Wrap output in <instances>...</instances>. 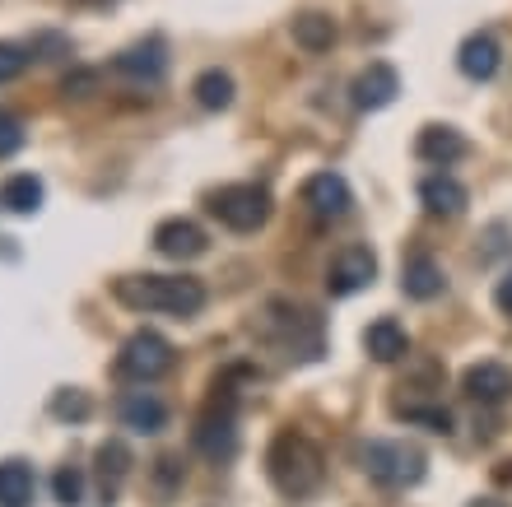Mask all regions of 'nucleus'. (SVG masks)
I'll use <instances>...</instances> for the list:
<instances>
[{
    "label": "nucleus",
    "mask_w": 512,
    "mask_h": 507,
    "mask_svg": "<svg viewBox=\"0 0 512 507\" xmlns=\"http://www.w3.org/2000/svg\"><path fill=\"white\" fill-rule=\"evenodd\" d=\"M112 298L131 312L196 317L205 307V284L191 275H122V280H112Z\"/></svg>",
    "instance_id": "obj_1"
},
{
    "label": "nucleus",
    "mask_w": 512,
    "mask_h": 507,
    "mask_svg": "<svg viewBox=\"0 0 512 507\" xmlns=\"http://www.w3.org/2000/svg\"><path fill=\"white\" fill-rule=\"evenodd\" d=\"M322 470L326 461L317 442L303 433H275V442L266 447V475L284 498H308L322 484Z\"/></svg>",
    "instance_id": "obj_2"
},
{
    "label": "nucleus",
    "mask_w": 512,
    "mask_h": 507,
    "mask_svg": "<svg viewBox=\"0 0 512 507\" xmlns=\"http://www.w3.org/2000/svg\"><path fill=\"white\" fill-rule=\"evenodd\" d=\"M359 466L373 484L382 489H415L424 480V452L410 447V442H396V438H382V442H364L359 447Z\"/></svg>",
    "instance_id": "obj_3"
},
{
    "label": "nucleus",
    "mask_w": 512,
    "mask_h": 507,
    "mask_svg": "<svg viewBox=\"0 0 512 507\" xmlns=\"http://www.w3.org/2000/svg\"><path fill=\"white\" fill-rule=\"evenodd\" d=\"M210 214L233 233H256L270 219V191L256 182H233V187L210 191Z\"/></svg>",
    "instance_id": "obj_4"
},
{
    "label": "nucleus",
    "mask_w": 512,
    "mask_h": 507,
    "mask_svg": "<svg viewBox=\"0 0 512 507\" xmlns=\"http://www.w3.org/2000/svg\"><path fill=\"white\" fill-rule=\"evenodd\" d=\"M168 368H173V345L159 331H135L117 354V373L131 377V382H154Z\"/></svg>",
    "instance_id": "obj_5"
},
{
    "label": "nucleus",
    "mask_w": 512,
    "mask_h": 507,
    "mask_svg": "<svg viewBox=\"0 0 512 507\" xmlns=\"http://www.w3.org/2000/svg\"><path fill=\"white\" fill-rule=\"evenodd\" d=\"M373 280H378V256H373V247L350 242V247H340L336 261H331V270H326V294L331 298H354V294H364Z\"/></svg>",
    "instance_id": "obj_6"
},
{
    "label": "nucleus",
    "mask_w": 512,
    "mask_h": 507,
    "mask_svg": "<svg viewBox=\"0 0 512 507\" xmlns=\"http://www.w3.org/2000/svg\"><path fill=\"white\" fill-rule=\"evenodd\" d=\"M191 442H196V452L210 456V461H233V452H238V428H233L229 405H224V410H219V401L210 405V410L201 414V424L191 428Z\"/></svg>",
    "instance_id": "obj_7"
},
{
    "label": "nucleus",
    "mask_w": 512,
    "mask_h": 507,
    "mask_svg": "<svg viewBox=\"0 0 512 507\" xmlns=\"http://www.w3.org/2000/svg\"><path fill=\"white\" fill-rule=\"evenodd\" d=\"M303 205H308L317 219H345L350 214V205H354V196H350V182L340 173H312L308 182H303Z\"/></svg>",
    "instance_id": "obj_8"
},
{
    "label": "nucleus",
    "mask_w": 512,
    "mask_h": 507,
    "mask_svg": "<svg viewBox=\"0 0 512 507\" xmlns=\"http://www.w3.org/2000/svg\"><path fill=\"white\" fill-rule=\"evenodd\" d=\"M350 94H354V107H359V112H378V107L396 103V94H401V75H396V66H387V61H373L368 70L354 75Z\"/></svg>",
    "instance_id": "obj_9"
},
{
    "label": "nucleus",
    "mask_w": 512,
    "mask_h": 507,
    "mask_svg": "<svg viewBox=\"0 0 512 507\" xmlns=\"http://www.w3.org/2000/svg\"><path fill=\"white\" fill-rule=\"evenodd\" d=\"M205 247H210V238L191 219H163L154 228V252L168 256V261H196V256H205Z\"/></svg>",
    "instance_id": "obj_10"
},
{
    "label": "nucleus",
    "mask_w": 512,
    "mask_h": 507,
    "mask_svg": "<svg viewBox=\"0 0 512 507\" xmlns=\"http://www.w3.org/2000/svg\"><path fill=\"white\" fill-rule=\"evenodd\" d=\"M499 66H503V47H499L494 33H471V38L457 47V70L466 75V80L485 84V80L499 75Z\"/></svg>",
    "instance_id": "obj_11"
},
{
    "label": "nucleus",
    "mask_w": 512,
    "mask_h": 507,
    "mask_svg": "<svg viewBox=\"0 0 512 507\" xmlns=\"http://www.w3.org/2000/svg\"><path fill=\"white\" fill-rule=\"evenodd\" d=\"M461 387H466V396L480 405H503L512 396V368L508 363H494V359L471 363L466 377H461Z\"/></svg>",
    "instance_id": "obj_12"
},
{
    "label": "nucleus",
    "mask_w": 512,
    "mask_h": 507,
    "mask_svg": "<svg viewBox=\"0 0 512 507\" xmlns=\"http://www.w3.org/2000/svg\"><path fill=\"white\" fill-rule=\"evenodd\" d=\"M466 135L457 131V126H424L415 140V154L424 163H433V168H452L457 159H466Z\"/></svg>",
    "instance_id": "obj_13"
},
{
    "label": "nucleus",
    "mask_w": 512,
    "mask_h": 507,
    "mask_svg": "<svg viewBox=\"0 0 512 507\" xmlns=\"http://www.w3.org/2000/svg\"><path fill=\"white\" fill-rule=\"evenodd\" d=\"M112 66L122 70V75H131V80H159L163 70H168V47H163V38H145V42H135V47H126Z\"/></svg>",
    "instance_id": "obj_14"
},
{
    "label": "nucleus",
    "mask_w": 512,
    "mask_h": 507,
    "mask_svg": "<svg viewBox=\"0 0 512 507\" xmlns=\"http://www.w3.org/2000/svg\"><path fill=\"white\" fill-rule=\"evenodd\" d=\"M401 289H405V298L429 303V298H438L447 289V275L433 256H410V261L401 266Z\"/></svg>",
    "instance_id": "obj_15"
},
{
    "label": "nucleus",
    "mask_w": 512,
    "mask_h": 507,
    "mask_svg": "<svg viewBox=\"0 0 512 507\" xmlns=\"http://www.w3.org/2000/svg\"><path fill=\"white\" fill-rule=\"evenodd\" d=\"M364 349H368V359H378V363H401L410 354V335H405L401 321L378 317L364 331Z\"/></svg>",
    "instance_id": "obj_16"
},
{
    "label": "nucleus",
    "mask_w": 512,
    "mask_h": 507,
    "mask_svg": "<svg viewBox=\"0 0 512 507\" xmlns=\"http://www.w3.org/2000/svg\"><path fill=\"white\" fill-rule=\"evenodd\" d=\"M117 419H122V428H131V433H159V428L168 424V410H163L159 396L131 391V396H122V405H117Z\"/></svg>",
    "instance_id": "obj_17"
},
{
    "label": "nucleus",
    "mask_w": 512,
    "mask_h": 507,
    "mask_svg": "<svg viewBox=\"0 0 512 507\" xmlns=\"http://www.w3.org/2000/svg\"><path fill=\"white\" fill-rule=\"evenodd\" d=\"M419 201H424V210H429V214L452 219V214L466 210V187H461L457 177L433 173V177H424V182H419Z\"/></svg>",
    "instance_id": "obj_18"
},
{
    "label": "nucleus",
    "mask_w": 512,
    "mask_h": 507,
    "mask_svg": "<svg viewBox=\"0 0 512 507\" xmlns=\"http://www.w3.org/2000/svg\"><path fill=\"white\" fill-rule=\"evenodd\" d=\"M289 33H294V42L303 47V52H331V47H336V19L322 14V10L298 14Z\"/></svg>",
    "instance_id": "obj_19"
},
{
    "label": "nucleus",
    "mask_w": 512,
    "mask_h": 507,
    "mask_svg": "<svg viewBox=\"0 0 512 507\" xmlns=\"http://www.w3.org/2000/svg\"><path fill=\"white\" fill-rule=\"evenodd\" d=\"M0 507H33V470L24 461H0Z\"/></svg>",
    "instance_id": "obj_20"
},
{
    "label": "nucleus",
    "mask_w": 512,
    "mask_h": 507,
    "mask_svg": "<svg viewBox=\"0 0 512 507\" xmlns=\"http://www.w3.org/2000/svg\"><path fill=\"white\" fill-rule=\"evenodd\" d=\"M191 94H196V103H201L205 112H224V107L233 103V75L229 70H201L196 84H191Z\"/></svg>",
    "instance_id": "obj_21"
},
{
    "label": "nucleus",
    "mask_w": 512,
    "mask_h": 507,
    "mask_svg": "<svg viewBox=\"0 0 512 507\" xmlns=\"http://www.w3.org/2000/svg\"><path fill=\"white\" fill-rule=\"evenodd\" d=\"M126 470H131V452H126V442L108 438L98 447V475H103V494H117V484L126 480Z\"/></svg>",
    "instance_id": "obj_22"
},
{
    "label": "nucleus",
    "mask_w": 512,
    "mask_h": 507,
    "mask_svg": "<svg viewBox=\"0 0 512 507\" xmlns=\"http://www.w3.org/2000/svg\"><path fill=\"white\" fill-rule=\"evenodd\" d=\"M0 205L14 214H33L42 205V182L33 173H19L5 182V191H0Z\"/></svg>",
    "instance_id": "obj_23"
},
{
    "label": "nucleus",
    "mask_w": 512,
    "mask_h": 507,
    "mask_svg": "<svg viewBox=\"0 0 512 507\" xmlns=\"http://www.w3.org/2000/svg\"><path fill=\"white\" fill-rule=\"evenodd\" d=\"M52 414L56 419H66V424H84V419L94 414V401H89L84 391H75V387H61L52 396Z\"/></svg>",
    "instance_id": "obj_24"
},
{
    "label": "nucleus",
    "mask_w": 512,
    "mask_h": 507,
    "mask_svg": "<svg viewBox=\"0 0 512 507\" xmlns=\"http://www.w3.org/2000/svg\"><path fill=\"white\" fill-rule=\"evenodd\" d=\"M396 414L401 419H410V424H429V433H452V410H443V405H396Z\"/></svg>",
    "instance_id": "obj_25"
},
{
    "label": "nucleus",
    "mask_w": 512,
    "mask_h": 507,
    "mask_svg": "<svg viewBox=\"0 0 512 507\" xmlns=\"http://www.w3.org/2000/svg\"><path fill=\"white\" fill-rule=\"evenodd\" d=\"M52 489H56V503L80 507V498H84V475H80L75 466H61V470H56V480H52Z\"/></svg>",
    "instance_id": "obj_26"
},
{
    "label": "nucleus",
    "mask_w": 512,
    "mask_h": 507,
    "mask_svg": "<svg viewBox=\"0 0 512 507\" xmlns=\"http://www.w3.org/2000/svg\"><path fill=\"white\" fill-rule=\"evenodd\" d=\"M28 70V52L19 47V42H0V84H10L19 80Z\"/></svg>",
    "instance_id": "obj_27"
},
{
    "label": "nucleus",
    "mask_w": 512,
    "mask_h": 507,
    "mask_svg": "<svg viewBox=\"0 0 512 507\" xmlns=\"http://www.w3.org/2000/svg\"><path fill=\"white\" fill-rule=\"evenodd\" d=\"M19 149H24V126L14 117H0V159H10Z\"/></svg>",
    "instance_id": "obj_28"
},
{
    "label": "nucleus",
    "mask_w": 512,
    "mask_h": 507,
    "mask_svg": "<svg viewBox=\"0 0 512 507\" xmlns=\"http://www.w3.org/2000/svg\"><path fill=\"white\" fill-rule=\"evenodd\" d=\"M61 89H66V98H89L98 89V75H94V70H75Z\"/></svg>",
    "instance_id": "obj_29"
},
{
    "label": "nucleus",
    "mask_w": 512,
    "mask_h": 507,
    "mask_svg": "<svg viewBox=\"0 0 512 507\" xmlns=\"http://www.w3.org/2000/svg\"><path fill=\"white\" fill-rule=\"evenodd\" d=\"M494 307H499L503 317H512V270L503 275L499 284H494Z\"/></svg>",
    "instance_id": "obj_30"
},
{
    "label": "nucleus",
    "mask_w": 512,
    "mask_h": 507,
    "mask_svg": "<svg viewBox=\"0 0 512 507\" xmlns=\"http://www.w3.org/2000/svg\"><path fill=\"white\" fill-rule=\"evenodd\" d=\"M494 484H512V461H503V466L494 470Z\"/></svg>",
    "instance_id": "obj_31"
},
{
    "label": "nucleus",
    "mask_w": 512,
    "mask_h": 507,
    "mask_svg": "<svg viewBox=\"0 0 512 507\" xmlns=\"http://www.w3.org/2000/svg\"><path fill=\"white\" fill-rule=\"evenodd\" d=\"M471 507H508V503H499V498H475Z\"/></svg>",
    "instance_id": "obj_32"
},
{
    "label": "nucleus",
    "mask_w": 512,
    "mask_h": 507,
    "mask_svg": "<svg viewBox=\"0 0 512 507\" xmlns=\"http://www.w3.org/2000/svg\"><path fill=\"white\" fill-rule=\"evenodd\" d=\"M75 5H108V0H75Z\"/></svg>",
    "instance_id": "obj_33"
}]
</instances>
